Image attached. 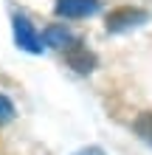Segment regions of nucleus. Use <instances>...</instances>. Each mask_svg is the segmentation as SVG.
<instances>
[{"label": "nucleus", "instance_id": "nucleus-1", "mask_svg": "<svg viewBox=\"0 0 152 155\" xmlns=\"http://www.w3.org/2000/svg\"><path fill=\"white\" fill-rule=\"evenodd\" d=\"M147 12L144 8H115V12L107 17V31H127V28H135V25L147 23Z\"/></svg>", "mask_w": 152, "mask_h": 155}, {"label": "nucleus", "instance_id": "nucleus-2", "mask_svg": "<svg viewBox=\"0 0 152 155\" xmlns=\"http://www.w3.org/2000/svg\"><path fill=\"white\" fill-rule=\"evenodd\" d=\"M14 40H17V45H20L23 51H28V54H40L42 51L40 34L34 31V25L25 20V17H14Z\"/></svg>", "mask_w": 152, "mask_h": 155}, {"label": "nucleus", "instance_id": "nucleus-3", "mask_svg": "<svg viewBox=\"0 0 152 155\" xmlns=\"http://www.w3.org/2000/svg\"><path fill=\"white\" fill-rule=\"evenodd\" d=\"M96 12H99V0H57V14L68 17V20L90 17Z\"/></svg>", "mask_w": 152, "mask_h": 155}, {"label": "nucleus", "instance_id": "nucleus-4", "mask_svg": "<svg viewBox=\"0 0 152 155\" xmlns=\"http://www.w3.org/2000/svg\"><path fill=\"white\" fill-rule=\"evenodd\" d=\"M65 57H68V65L73 68V71H79V74H90V71L96 68V54H90L82 42L68 45V48H65Z\"/></svg>", "mask_w": 152, "mask_h": 155}, {"label": "nucleus", "instance_id": "nucleus-5", "mask_svg": "<svg viewBox=\"0 0 152 155\" xmlns=\"http://www.w3.org/2000/svg\"><path fill=\"white\" fill-rule=\"evenodd\" d=\"M73 34H70L68 28H62V25H51V28L45 31V45H51V48H62L65 51L68 45H73Z\"/></svg>", "mask_w": 152, "mask_h": 155}, {"label": "nucleus", "instance_id": "nucleus-6", "mask_svg": "<svg viewBox=\"0 0 152 155\" xmlns=\"http://www.w3.org/2000/svg\"><path fill=\"white\" fill-rule=\"evenodd\" d=\"M132 127H135V133L152 147V113H141V116L135 118V124H132Z\"/></svg>", "mask_w": 152, "mask_h": 155}, {"label": "nucleus", "instance_id": "nucleus-7", "mask_svg": "<svg viewBox=\"0 0 152 155\" xmlns=\"http://www.w3.org/2000/svg\"><path fill=\"white\" fill-rule=\"evenodd\" d=\"M11 118H14V104L0 93V124H8Z\"/></svg>", "mask_w": 152, "mask_h": 155}, {"label": "nucleus", "instance_id": "nucleus-8", "mask_svg": "<svg viewBox=\"0 0 152 155\" xmlns=\"http://www.w3.org/2000/svg\"><path fill=\"white\" fill-rule=\"evenodd\" d=\"M73 155H107L102 147H85V150H79V152H73Z\"/></svg>", "mask_w": 152, "mask_h": 155}]
</instances>
